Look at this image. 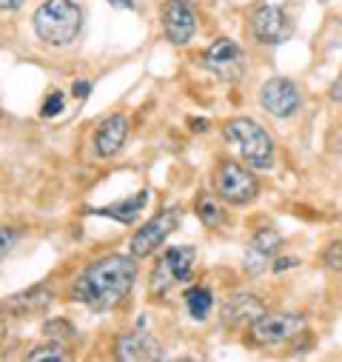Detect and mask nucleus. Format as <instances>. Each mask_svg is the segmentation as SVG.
Here are the masks:
<instances>
[{"instance_id":"f257e3e1","label":"nucleus","mask_w":342,"mask_h":362,"mask_svg":"<svg viewBox=\"0 0 342 362\" xmlns=\"http://www.w3.org/2000/svg\"><path fill=\"white\" fill-rule=\"evenodd\" d=\"M137 283V262L126 254H106L86 265L80 277L71 283V300L83 303L92 311L117 308Z\"/></svg>"},{"instance_id":"f03ea898","label":"nucleus","mask_w":342,"mask_h":362,"mask_svg":"<svg viewBox=\"0 0 342 362\" xmlns=\"http://www.w3.org/2000/svg\"><path fill=\"white\" fill-rule=\"evenodd\" d=\"M35 35L49 46H69L83 29V9L74 0H43L32 15Z\"/></svg>"},{"instance_id":"7ed1b4c3","label":"nucleus","mask_w":342,"mask_h":362,"mask_svg":"<svg viewBox=\"0 0 342 362\" xmlns=\"http://www.w3.org/2000/svg\"><path fill=\"white\" fill-rule=\"evenodd\" d=\"M223 137L240 151V157L251 168H271L274 165V143L269 132L248 117H234L223 126Z\"/></svg>"},{"instance_id":"20e7f679","label":"nucleus","mask_w":342,"mask_h":362,"mask_svg":"<svg viewBox=\"0 0 342 362\" xmlns=\"http://www.w3.org/2000/svg\"><path fill=\"white\" fill-rule=\"evenodd\" d=\"M197 262V251L191 245H175L168 248L157 265H154V274H151V294L157 300H163L175 286L189 283L191 280V271Z\"/></svg>"},{"instance_id":"39448f33","label":"nucleus","mask_w":342,"mask_h":362,"mask_svg":"<svg viewBox=\"0 0 342 362\" xmlns=\"http://www.w3.org/2000/svg\"><path fill=\"white\" fill-rule=\"evenodd\" d=\"M214 192L220 200H225L231 206H248L256 194H260V183H256L254 171L245 163L225 160L214 171Z\"/></svg>"},{"instance_id":"423d86ee","label":"nucleus","mask_w":342,"mask_h":362,"mask_svg":"<svg viewBox=\"0 0 342 362\" xmlns=\"http://www.w3.org/2000/svg\"><path fill=\"white\" fill-rule=\"evenodd\" d=\"M308 320L302 314H280V311H266L248 325V339L254 345H280L302 334Z\"/></svg>"},{"instance_id":"0eeeda50","label":"nucleus","mask_w":342,"mask_h":362,"mask_svg":"<svg viewBox=\"0 0 342 362\" xmlns=\"http://www.w3.org/2000/svg\"><path fill=\"white\" fill-rule=\"evenodd\" d=\"M203 69L211 71L220 80H237L245 74V54L231 37H217L208 43V49L200 57Z\"/></svg>"},{"instance_id":"6e6552de","label":"nucleus","mask_w":342,"mask_h":362,"mask_svg":"<svg viewBox=\"0 0 342 362\" xmlns=\"http://www.w3.org/2000/svg\"><path fill=\"white\" fill-rule=\"evenodd\" d=\"M180 226V209H163L160 214H154L134 237H131V257H148L151 251H157L165 237Z\"/></svg>"},{"instance_id":"1a4fd4ad","label":"nucleus","mask_w":342,"mask_h":362,"mask_svg":"<svg viewBox=\"0 0 342 362\" xmlns=\"http://www.w3.org/2000/svg\"><path fill=\"white\" fill-rule=\"evenodd\" d=\"M251 35L260 43H283L291 35V23L277 4H260L251 12Z\"/></svg>"},{"instance_id":"9d476101","label":"nucleus","mask_w":342,"mask_h":362,"mask_svg":"<svg viewBox=\"0 0 342 362\" xmlns=\"http://www.w3.org/2000/svg\"><path fill=\"white\" fill-rule=\"evenodd\" d=\"M260 103L274 117H291L300 109V88L288 77H271L260 88Z\"/></svg>"},{"instance_id":"9b49d317","label":"nucleus","mask_w":342,"mask_h":362,"mask_svg":"<svg viewBox=\"0 0 342 362\" xmlns=\"http://www.w3.org/2000/svg\"><path fill=\"white\" fill-rule=\"evenodd\" d=\"M160 21H163L165 37L175 46H186L197 32V18H194V12H191V6L186 4V0H165Z\"/></svg>"},{"instance_id":"f8f14e48","label":"nucleus","mask_w":342,"mask_h":362,"mask_svg":"<svg viewBox=\"0 0 342 362\" xmlns=\"http://www.w3.org/2000/svg\"><path fill=\"white\" fill-rule=\"evenodd\" d=\"M163 351L160 342L151 334L134 331V334H123L114 342V362H160Z\"/></svg>"},{"instance_id":"ddd939ff","label":"nucleus","mask_w":342,"mask_h":362,"mask_svg":"<svg viewBox=\"0 0 342 362\" xmlns=\"http://www.w3.org/2000/svg\"><path fill=\"white\" fill-rule=\"evenodd\" d=\"M52 300H54L52 286H49V283H37V286H32V288H26V291L9 297V300L4 303V311H9L12 317H32V314L46 311V308L52 305Z\"/></svg>"},{"instance_id":"4468645a","label":"nucleus","mask_w":342,"mask_h":362,"mask_svg":"<svg viewBox=\"0 0 342 362\" xmlns=\"http://www.w3.org/2000/svg\"><path fill=\"white\" fill-rule=\"evenodd\" d=\"M280 243H283V237H280V231L271 228V226L260 228V231L251 237L248 251H245V268L251 271V274H260V271L266 268V262L274 257V251L280 248Z\"/></svg>"},{"instance_id":"2eb2a0df","label":"nucleus","mask_w":342,"mask_h":362,"mask_svg":"<svg viewBox=\"0 0 342 362\" xmlns=\"http://www.w3.org/2000/svg\"><path fill=\"white\" fill-rule=\"evenodd\" d=\"M126 137H129L126 115H109L95 132V148L100 157H114L126 146Z\"/></svg>"},{"instance_id":"dca6fc26","label":"nucleus","mask_w":342,"mask_h":362,"mask_svg":"<svg viewBox=\"0 0 342 362\" xmlns=\"http://www.w3.org/2000/svg\"><path fill=\"white\" fill-rule=\"evenodd\" d=\"M260 314H266V305L256 300L254 294H234V297L225 303V308H223V320H225V325H231V328H237V325H251Z\"/></svg>"},{"instance_id":"f3484780","label":"nucleus","mask_w":342,"mask_h":362,"mask_svg":"<svg viewBox=\"0 0 342 362\" xmlns=\"http://www.w3.org/2000/svg\"><path fill=\"white\" fill-rule=\"evenodd\" d=\"M148 203V192H137L134 197L129 200H120L114 206H103V209H92V214H103V217H112L117 223H134V217L143 211V206Z\"/></svg>"},{"instance_id":"a211bd4d","label":"nucleus","mask_w":342,"mask_h":362,"mask_svg":"<svg viewBox=\"0 0 342 362\" xmlns=\"http://www.w3.org/2000/svg\"><path fill=\"white\" fill-rule=\"evenodd\" d=\"M186 305H189V314H191L194 320H206L208 311H211V305H214V297H211L208 288L194 286V288L186 291Z\"/></svg>"},{"instance_id":"6ab92c4d","label":"nucleus","mask_w":342,"mask_h":362,"mask_svg":"<svg viewBox=\"0 0 342 362\" xmlns=\"http://www.w3.org/2000/svg\"><path fill=\"white\" fill-rule=\"evenodd\" d=\"M26 362H71L69 351L57 342H46V345H37L26 354Z\"/></svg>"},{"instance_id":"aec40b11","label":"nucleus","mask_w":342,"mask_h":362,"mask_svg":"<svg viewBox=\"0 0 342 362\" xmlns=\"http://www.w3.org/2000/svg\"><path fill=\"white\" fill-rule=\"evenodd\" d=\"M197 214H200V220H203L206 226H223V223H225V211H223V206H220L217 200H211V197H200V203H197Z\"/></svg>"},{"instance_id":"412c9836","label":"nucleus","mask_w":342,"mask_h":362,"mask_svg":"<svg viewBox=\"0 0 342 362\" xmlns=\"http://www.w3.org/2000/svg\"><path fill=\"white\" fill-rule=\"evenodd\" d=\"M63 106H66L63 92H49V95H46V100H43L40 115H43V117H54V115H60V112H63Z\"/></svg>"},{"instance_id":"4be33fe9","label":"nucleus","mask_w":342,"mask_h":362,"mask_svg":"<svg viewBox=\"0 0 342 362\" xmlns=\"http://www.w3.org/2000/svg\"><path fill=\"white\" fill-rule=\"evenodd\" d=\"M18 237H20V231L12 228V226H4V228H0V259H6V254L15 248Z\"/></svg>"},{"instance_id":"5701e85b","label":"nucleus","mask_w":342,"mask_h":362,"mask_svg":"<svg viewBox=\"0 0 342 362\" xmlns=\"http://www.w3.org/2000/svg\"><path fill=\"white\" fill-rule=\"evenodd\" d=\"M322 262H325L328 268H334V271H342V240H336V243H331V245L325 248Z\"/></svg>"},{"instance_id":"b1692460","label":"nucleus","mask_w":342,"mask_h":362,"mask_svg":"<svg viewBox=\"0 0 342 362\" xmlns=\"http://www.w3.org/2000/svg\"><path fill=\"white\" fill-rule=\"evenodd\" d=\"M71 92H74L77 100H86V98L92 95V83H89V80H77V83L71 86Z\"/></svg>"},{"instance_id":"393cba45","label":"nucleus","mask_w":342,"mask_h":362,"mask_svg":"<svg viewBox=\"0 0 342 362\" xmlns=\"http://www.w3.org/2000/svg\"><path fill=\"white\" fill-rule=\"evenodd\" d=\"M23 6V0H0V12H15Z\"/></svg>"},{"instance_id":"a878e982","label":"nucleus","mask_w":342,"mask_h":362,"mask_svg":"<svg viewBox=\"0 0 342 362\" xmlns=\"http://www.w3.org/2000/svg\"><path fill=\"white\" fill-rule=\"evenodd\" d=\"M331 100H342V74H339L336 83L331 86Z\"/></svg>"},{"instance_id":"bb28decb","label":"nucleus","mask_w":342,"mask_h":362,"mask_svg":"<svg viewBox=\"0 0 342 362\" xmlns=\"http://www.w3.org/2000/svg\"><path fill=\"white\" fill-rule=\"evenodd\" d=\"M109 4H112L114 9H137L134 0H109Z\"/></svg>"},{"instance_id":"cd10ccee","label":"nucleus","mask_w":342,"mask_h":362,"mask_svg":"<svg viewBox=\"0 0 342 362\" xmlns=\"http://www.w3.org/2000/svg\"><path fill=\"white\" fill-rule=\"evenodd\" d=\"M160 362H200L194 356H175V359H160Z\"/></svg>"},{"instance_id":"c85d7f7f","label":"nucleus","mask_w":342,"mask_h":362,"mask_svg":"<svg viewBox=\"0 0 342 362\" xmlns=\"http://www.w3.org/2000/svg\"><path fill=\"white\" fill-rule=\"evenodd\" d=\"M4 337H6V325L0 322V342H4Z\"/></svg>"},{"instance_id":"c756f323","label":"nucleus","mask_w":342,"mask_h":362,"mask_svg":"<svg viewBox=\"0 0 342 362\" xmlns=\"http://www.w3.org/2000/svg\"><path fill=\"white\" fill-rule=\"evenodd\" d=\"M0 115H4V112H0Z\"/></svg>"}]
</instances>
